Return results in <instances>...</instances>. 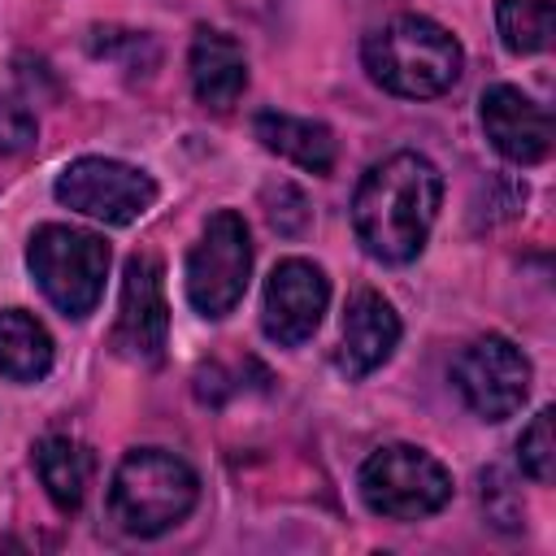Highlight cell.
Segmentation results:
<instances>
[{
    "mask_svg": "<svg viewBox=\"0 0 556 556\" xmlns=\"http://www.w3.org/2000/svg\"><path fill=\"white\" fill-rule=\"evenodd\" d=\"M443 178L421 152H391L365 169L352 195V226L374 261H413L439 217Z\"/></svg>",
    "mask_w": 556,
    "mask_h": 556,
    "instance_id": "cell-1",
    "label": "cell"
},
{
    "mask_svg": "<svg viewBox=\"0 0 556 556\" xmlns=\"http://www.w3.org/2000/svg\"><path fill=\"white\" fill-rule=\"evenodd\" d=\"M361 56H365L369 78L382 91L408 96V100L443 96L465 70L460 43L439 22H430L421 13H400L387 26H378L365 39Z\"/></svg>",
    "mask_w": 556,
    "mask_h": 556,
    "instance_id": "cell-2",
    "label": "cell"
},
{
    "mask_svg": "<svg viewBox=\"0 0 556 556\" xmlns=\"http://www.w3.org/2000/svg\"><path fill=\"white\" fill-rule=\"evenodd\" d=\"M195 500H200L195 469L165 447L126 452L109 486L113 521L135 539H156L174 530L195 508Z\"/></svg>",
    "mask_w": 556,
    "mask_h": 556,
    "instance_id": "cell-3",
    "label": "cell"
},
{
    "mask_svg": "<svg viewBox=\"0 0 556 556\" xmlns=\"http://www.w3.org/2000/svg\"><path fill=\"white\" fill-rule=\"evenodd\" d=\"M26 265L39 282V291L74 321L96 313L104 295V274H109V243L91 230L74 226H39L26 248Z\"/></svg>",
    "mask_w": 556,
    "mask_h": 556,
    "instance_id": "cell-4",
    "label": "cell"
},
{
    "mask_svg": "<svg viewBox=\"0 0 556 556\" xmlns=\"http://www.w3.org/2000/svg\"><path fill=\"white\" fill-rule=\"evenodd\" d=\"M356 486L365 508L391 521L430 517L452 500V473L426 447H413V443H387L369 452Z\"/></svg>",
    "mask_w": 556,
    "mask_h": 556,
    "instance_id": "cell-5",
    "label": "cell"
},
{
    "mask_svg": "<svg viewBox=\"0 0 556 556\" xmlns=\"http://www.w3.org/2000/svg\"><path fill=\"white\" fill-rule=\"evenodd\" d=\"M248 274H252V239H248V222L235 208H222L204 222L191 256H187V300L200 317H226L243 291H248Z\"/></svg>",
    "mask_w": 556,
    "mask_h": 556,
    "instance_id": "cell-6",
    "label": "cell"
},
{
    "mask_svg": "<svg viewBox=\"0 0 556 556\" xmlns=\"http://www.w3.org/2000/svg\"><path fill=\"white\" fill-rule=\"evenodd\" d=\"M56 200L104 226H130L156 204V182L113 156H78L56 174Z\"/></svg>",
    "mask_w": 556,
    "mask_h": 556,
    "instance_id": "cell-7",
    "label": "cell"
},
{
    "mask_svg": "<svg viewBox=\"0 0 556 556\" xmlns=\"http://www.w3.org/2000/svg\"><path fill=\"white\" fill-rule=\"evenodd\" d=\"M452 382L482 421H504L530 395V361L513 339L482 334L452 361Z\"/></svg>",
    "mask_w": 556,
    "mask_h": 556,
    "instance_id": "cell-8",
    "label": "cell"
},
{
    "mask_svg": "<svg viewBox=\"0 0 556 556\" xmlns=\"http://www.w3.org/2000/svg\"><path fill=\"white\" fill-rule=\"evenodd\" d=\"M169 304H165V269L152 252H135L122 274V304L113 321V348L126 361L156 365L165 356Z\"/></svg>",
    "mask_w": 556,
    "mask_h": 556,
    "instance_id": "cell-9",
    "label": "cell"
},
{
    "mask_svg": "<svg viewBox=\"0 0 556 556\" xmlns=\"http://www.w3.org/2000/svg\"><path fill=\"white\" fill-rule=\"evenodd\" d=\"M330 304V282L313 261H278L269 282H265V304H261V326L274 343L295 348L304 339H313V330L321 326V313Z\"/></svg>",
    "mask_w": 556,
    "mask_h": 556,
    "instance_id": "cell-10",
    "label": "cell"
},
{
    "mask_svg": "<svg viewBox=\"0 0 556 556\" xmlns=\"http://www.w3.org/2000/svg\"><path fill=\"white\" fill-rule=\"evenodd\" d=\"M478 104H482L478 113H482V130L491 148L508 156L513 165H539L552 152V117L521 87L495 83L482 91Z\"/></svg>",
    "mask_w": 556,
    "mask_h": 556,
    "instance_id": "cell-11",
    "label": "cell"
},
{
    "mask_svg": "<svg viewBox=\"0 0 556 556\" xmlns=\"http://www.w3.org/2000/svg\"><path fill=\"white\" fill-rule=\"evenodd\" d=\"M400 343V313L378 291H356L343 313V339H339V369L348 378H365L378 365L391 361Z\"/></svg>",
    "mask_w": 556,
    "mask_h": 556,
    "instance_id": "cell-12",
    "label": "cell"
},
{
    "mask_svg": "<svg viewBox=\"0 0 556 556\" xmlns=\"http://www.w3.org/2000/svg\"><path fill=\"white\" fill-rule=\"evenodd\" d=\"M248 87V61L243 48L222 30H195L191 39V91L204 109L226 113Z\"/></svg>",
    "mask_w": 556,
    "mask_h": 556,
    "instance_id": "cell-13",
    "label": "cell"
},
{
    "mask_svg": "<svg viewBox=\"0 0 556 556\" xmlns=\"http://www.w3.org/2000/svg\"><path fill=\"white\" fill-rule=\"evenodd\" d=\"M252 130H256V139H261L269 152L295 161V165L308 169V174H330V169H334L339 143H334L330 126H321V122H313V117H291V113H274V109H269V113H256Z\"/></svg>",
    "mask_w": 556,
    "mask_h": 556,
    "instance_id": "cell-14",
    "label": "cell"
},
{
    "mask_svg": "<svg viewBox=\"0 0 556 556\" xmlns=\"http://www.w3.org/2000/svg\"><path fill=\"white\" fill-rule=\"evenodd\" d=\"M35 473L48 491V500L61 513H78L87 500V482H91V456L83 443H74L70 434H48L35 443Z\"/></svg>",
    "mask_w": 556,
    "mask_h": 556,
    "instance_id": "cell-15",
    "label": "cell"
},
{
    "mask_svg": "<svg viewBox=\"0 0 556 556\" xmlns=\"http://www.w3.org/2000/svg\"><path fill=\"white\" fill-rule=\"evenodd\" d=\"M52 369V334L26 308L0 313V374L9 382H39Z\"/></svg>",
    "mask_w": 556,
    "mask_h": 556,
    "instance_id": "cell-16",
    "label": "cell"
},
{
    "mask_svg": "<svg viewBox=\"0 0 556 556\" xmlns=\"http://www.w3.org/2000/svg\"><path fill=\"white\" fill-rule=\"evenodd\" d=\"M495 26H500V39L513 56H534L552 43L556 9H552V0H500Z\"/></svg>",
    "mask_w": 556,
    "mask_h": 556,
    "instance_id": "cell-17",
    "label": "cell"
},
{
    "mask_svg": "<svg viewBox=\"0 0 556 556\" xmlns=\"http://www.w3.org/2000/svg\"><path fill=\"white\" fill-rule=\"evenodd\" d=\"M517 460H521V469L534 478V482H552V473H556V443H552V408H539L534 413V421L521 430V439H517Z\"/></svg>",
    "mask_w": 556,
    "mask_h": 556,
    "instance_id": "cell-18",
    "label": "cell"
},
{
    "mask_svg": "<svg viewBox=\"0 0 556 556\" xmlns=\"http://www.w3.org/2000/svg\"><path fill=\"white\" fill-rule=\"evenodd\" d=\"M35 139H39L35 113L22 100L0 96V156H17V152L35 148Z\"/></svg>",
    "mask_w": 556,
    "mask_h": 556,
    "instance_id": "cell-19",
    "label": "cell"
},
{
    "mask_svg": "<svg viewBox=\"0 0 556 556\" xmlns=\"http://www.w3.org/2000/svg\"><path fill=\"white\" fill-rule=\"evenodd\" d=\"M482 508L500 530H517L521 526V500L513 495V486H508V478L500 469L482 473Z\"/></svg>",
    "mask_w": 556,
    "mask_h": 556,
    "instance_id": "cell-20",
    "label": "cell"
}]
</instances>
